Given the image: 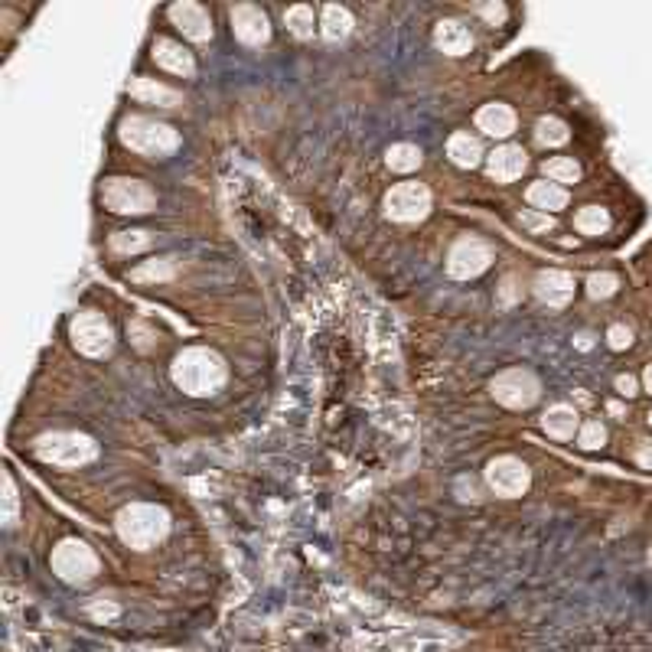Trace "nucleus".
<instances>
[{
	"mask_svg": "<svg viewBox=\"0 0 652 652\" xmlns=\"http://www.w3.org/2000/svg\"><path fill=\"white\" fill-rule=\"evenodd\" d=\"M352 33V14L346 7H340V4H330V7H323V36L330 43H340L346 40Z\"/></svg>",
	"mask_w": 652,
	"mask_h": 652,
	"instance_id": "obj_23",
	"label": "nucleus"
},
{
	"mask_svg": "<svg viewBox=\"0 0 652 652\" xmlns=\"http://www.w3.org/2000/svg\"><path fill=\"white\" fill-rule=\"evenodd\" d=\"M447 157L456 163V167L473 170V167L483 160V147H480V140L470 138L466 130H460V134H454V138L447 140Z\"/></svg>",
	"mask_w": 652,
	"mask_h": 652,
	"instance_id": "obj_21",
	"label": "nucleus"
},
{
	"mask_svg": "<svg viewBox=\"0 0 652 652\" xmlns=\"http://www.w3.org/2000/svg\"><path fill=\"white\" fill-rule=\"evenodd\" d=\"M525 167H529V154H525L519 144L496 147L486 163L489 177L496 179V183H513V179H519L522 173H525Z\"/></svg>",
	"mask_w": 652,
	"mask_h": 652,
	"instance_id": "obj_13",
	"label": "nucleus"
},
{
	"mask_svg": "<svg viewBox=\"0 0 652 652\" xmlns=\"http://www.w3.org/2000/svg\"><path fill=\"white\" fill-rule=\"evenodd\" d=\"M173 382L187 395H212L225 385V362L212 350H183L173 359Z\"/></svg>",
	"mask_w": 652,
	"mask_h": 652,
	"instance_id": "obj_1",
	"label": "nucleus"
},
{
	"mask_svg": "<svg viewBox=\"0 0 652 652\" xmlns=\"http://www.w3.org/2000/svg\"><path fill=\"white\" fill-rule=\"evenodd\" d=\"M649 424H652V415H649Z\"/></svg>",
	"mask_w": 652,
	"mask_h": 652,
	"instance_id": "obj_40",
	"label": "nucleus"
},
{
	"mask_svg": "<svg viewBox=\"0 0 652 652\" xmlns=\"http://www.w3.org/2000/svg\"><path fill=\"white\" fill-rule=\"evenodd\" d=\"M574 228H578L580 235H603V232L610 228V216H607V209H600V206H584V209L574 216Z\"/></svg>",
	"mask_w": 652,
	"mask_h": 652,
	"instance_id": "obj_25",
	"label": "nucleus"
},
{
	"mask_svg": "<svg viewBox=\"0 0 652 652\" xmlns=\"http://www.w3.org/2000/svg\"><path fill=\"white\" fill-rule=\"evenodd\" d=\"M154 59H157V65H163V69L173 72V75H193L196 72L193 56H189L187 49L179 46V43H173V40H157L154 43Z\"/></svg>",
	"mask_w": 652,
	"mask_h": 652,
	"instance_id": "obj_18",
	"label": "nucleus"
},
{
	"mask_svg": "<svg viewBox=\"0 0 652 652\" xmlns=\"http://www.w3.org/2000/svg\"><path fill=\"white\" fill-rule=\"evenodd\" d=\"M170 20L179 26V30L187 33L189 40L196 43H206L212 36V20L209 14H206L199 4H193V0H183V4H173L170 7Z\"/></svg>",
	"mask_w": 652,
	"mask_h": 652,
	"instance_id": "obj_15",
	"label": "nucleus"
},
{
	"mask_svg": "<svg viewBox=\"0 0 652 652\" xmlns=\"http://www.w3.org/2000/svg\"><path fill=\"white\" fill-rule=\"evenodd\" d=\"M607 342H610V350H627L629 342H633V330L629 326H610L607 330Z\"/></svg>",
	"mask_w": 652,
	"mask_h": 652,
	"instance_id": "obj_34",
	"label": "nucleus"
},
{
	"mask_svg": "<svg viewBox=\"0 0 652 652\" xmlns=\"http://www.w3.org/2000/svg\"><path fill=\"white\" fill-rule=\"evenodd\" d=\"M590 346H594V342H590V336H578V350H590Z\"/></svg>",
	"mask_w": 652,
	"mask_h": 652,
	"instance_id": "obj_38",
	"label": "nucleus"
},
{
	"mask_svg": "<svg viewBox=\"0 0 652 652\" xmlns=\"http://www.w3.org/2000/svg\"><path fill=\"white\" fill-rule=\"evenodd\" d=\"M232 30L242 43L248 46H261V43H268L271 36V26H268V16L261 14L254 4H238L232 10Z\"/></svg>",
	"mask_w": 652,
	"mask_h": 652,
	"instance_id": "obj_12",
	"label": "nucleus"
},
{
	"mask_svg": "<svg viewBox=\"0 0 652 652\" xmlns=\"http://www.w3.org/2000/svg\"><path fill=\"white\" fill-rule=\"evenodd\" d=\"M636 388H639V385H636L633 375H617V391H619V395H627V398H633Z\"/></svg>",
	"mask_w": 652,
	"mask_h": 652,
	"instance_id": "obj_36",
	"label": "nucleus"
},
{
	"mask_svg": "<svg viewBox=\"0 0 652 652\" xmlns=\"http://www.w3.org/2000/svg\"><path fill=\"white\" fill-rule=\"evenodd\" d=\"M53 570H56L62 580H69V584H82V580H89L98 570V558L91 554L89 545L69 538V542H62V545L53 551Z\"/></svg>",
	"mask_w": 652,
	"mask_h": 652,
	"instance_id": "obj_8",
	"label": "nucleus"
},
{
	"mask_svg": "<svg viewBox=\"0 0 652 652\" xmlns=\"http://www.w3.org/2000/svg\"><path fill=\"white\" fill-rule=\"evenodd\" d=\"M121 140L140 157H170L179 147V134L170 124L154 121V118H124L121 121Z\"/></svg>",
	"mask_w": 652,
	"mask_h": 652,
	"instance_id": "obj_3",
	"label": "nucleus"
},
{
	"mask_svg": "<svg viewBox=\"0 0 652 652\" xmlns=\"http://www.w3.org/2000/svg\"><path fill=\"white\" fill-rule=\"evenodd\" d=\"M130 277H134V281H150V277H157V281H167V277H173V264H170V261L147 264V268H138Z\"/></svg>",
	"mask_w": 652,
	"mask_h": 652,
	"instance_id": "obj_32",
	"label": "nucleus"
},
{
	"mask_svg": "<svg viewBox=\"0 0 652 652\" xmlns=\"http://www.w3.org/2000/svg\"><path fill=\"white\" fill-rule=\"evenodd\" d=\"M489 388H493V398H496L499 405L513 408V411H522V408L535 405L542 385H538V379L529 372V369H509V372L496 375Z\"/></svg>",
	"mask_w": 652,
	"mask_h": 652,
	"instance_id": "obj_6",
	"label": "nucleus"
},
{
	"mask_svg": "<svg viewBox=\"0 0 652 652\" xmlns=\"http://www.w3.org/2000/svg\"><path fill=\"white\" fill-rule=\"evenodd\" d=\"M489 261H493V248L480 238H464V242H456L450 248V258H447V271L450 277L456 281H470V277L483 274L489 268Z\"/></svg>",
	"mask_w": 652,
	"mask_h": 652,
	"instance_id": "obj_10",
	"label": "nucleus"
},
{
	"mask_svg": "<svg viewBox=\"0 0 652 652\" xmlns=\"http://www.w3.org/2000/svg\"><path fill=\"white\" fill-rule=\"evenodd\" d=\"M603 440H607V427H603L600 421H590V424H584L580 427V434H578V444L584 450H597V447H603Z\"/></svg>",
	"mask_w": 652,
	"mask_h": 652,
	"instance_id": "obj_31",
	"label": "nucleus"
},
{
	"mask_svg": "<svg viewBox=\"0 0 652 652\" xmlns=\"http://www.w3.org/2000/svg\"><path fill=\"white\" fill-rule=\"evenodd\" d=\"M480 14L486 16V20H489L493 26L503 24V20H505V7H503V4H486V7H480Z\"/></svg>",
	"mask_w": 652,
	"mask_h": 652,
	"instance_id": "obj_35",
	"label": "nucleus"
},
{
	"mask_svg": "<svg viewBox=\"0 0 652 652\" xmlns=\"http://www.w3.org/2000/svg\"><path fill=\"white\" fill-rule=\"evenodd\" d=\"M476 124H480V130H486L489 138H509L515 130V111L509 105H499V101H493V105H483L480 114H476Z\"/></svg>",
	"mask_w": 652,
	"mask_h": 652,
	"instance_id": "obj_17",
	"label": "nucleus"
},
{
	"mask_svg": "<svg viewBox=\"0 0 652 652\" xmlns=\"http://www.w3.org/2000/svg\"><path fill=\"white\" fill-rule=\"evenodd\" d=\"M535 138H538V144H545V147H561V144H568L570 130L561 118H542V121L535 124Z\"/></svg>",
	"mask_w": 652,
	"mask_h": 652,
	"instance_id": "obj_26",
	"label": "nucleus"
},
{
	"mask_svg": "<svg viewBox=\"0 0 652 652\" xmlns=\"http://www.w3.org/2000/svg\"><path fill=\"white\" fill-rule=\"evenodd\" d=\"M128 91H130V98H138V101H144V105H163V108L183 105L179 91L167 89V85H160L157 79H130Z\"/></svg>",
	"mask_w": 652,
	"mask_h": 652,
	"instance_id": "obj_16",
	"label": "nucleus"
},
{
	"mask_svg": "<svg viewBox=\"0 0 652 652\" xmlns=\"http://www.w3.org/2000/svg\"><path fill=\"white\" fill-rule=\"evenodd\" d=\"M486 483L496 496L513 499L529 489L532 476H529V466L522 464V460H515V456H496V460H489L486 466Z\"/></svg>",
	"mask_w": 652,
	"mask_h": 652,
	"instance_id": "obj_9",
	"label": "nucleus"
},
{
	"mask_svg": "<svg viewBox=\"0 0 652 652\" xmlns=\"http://www.w3.org/2000/svg\"><path fill=\"white\" fill-rule=\"evenodd\" d=\"M617 287H619V277L610 274V271H600V274L587 277V293H590L594 301H603V297L617 293Z\"/></svg>",
	"mask_w": 652,
	"mask_h": 652,
	"instance_id": "obj_30",
	"label": "nucleus"
},
{
	"mask_svg": "<svg viewBox=\"0 0 652 652\" xmlns=\"http://www.w3.org/2000/svg\"><path fill=\"white\" fill-rule=\"evenodd\" d=\"M111 326L105 323V317H98V313H79L72 320V342L75 350L85 352V356H105L111 350Z\"/></svg>",
	"mask_w": 652,
	"mask_h": 652,
	"instance_id": "obj_11",
	"label": "nucleus"
},
{
	"mask_svg": "<svg viewBox=\"0 0 652 652\" xmlns=\"http://www.w3.org/2000/svg\"><path fill=\"white\" fill-rule=\"evenodd\" d=\"M111 248L121 254H138L150 248V235L147 232H118V235H111Z\"/></svg>",
	"mask_w": 652,
	"mask_h": 652,
	"instance_id": "obj_28",
	"label": "nucleus"
},
{
	"mask_svg": "<svg viewBox=\"0 0 652 652\" xmlns=\"http://www.w3.org/2000/svg\"><path fill=\"white\" fill-rule=\"evenodd\" d=\"M434 43H437V49H444L447 56H464V53H470L473 36L464 24L444 20V24H437V30H434Z\"/></svg>",
	"mask_w": 652,
	"mask_h": 652,
	"instance_id": "obj_19",
	"label": "nucleus"
},
{
	"mask_svg": "<svg viewBox=\"0 0 652 652\" xmlns=\"http://www.w3.org/2000/svg\"><path fill=\"white\" fill-rule=\"evenodd\" d=\"M525 196H529V203L542 212H558V209L568 206V193H564V187H558V183H545V179L532 183Z\"/></svg>",
	"mask_w": 652,
	"mask_h": 652,
	"instance_id": "obj_22",
	"label": "nucleus"
},
{
	"mask_svg": "<svg viewBox=\"0 0 652 652\" xmlns=\"http://www.w3.org/2000/svg\"><path fill=\"white\" fill-rule=\"evenodd\" d=\"M385 163H388L395 173H411L421 167V150L415 144H391L385 150Z\"/></svg>",
	"mask_w": 652,
	"mask_h": 652,
	"instance_id": "obj_24",
	"label": "nucleus"
},
{
	"mask_svg": "<svg viewBox=\"0 0 652 652\" xmlns=\"http://www.w3.org/2000/svg\"><path fill=\"white\" fill-rule=\"evenodd\" d=\"M114 525H118L121 542L130 548H154L157 542H163V535L170 532L167 513H163L160 505H147V503H134L128 505V509H121Z\"/></svg>",
	"mask_w": 652,
	"mask_h": 652,
	"instance_id": "obj_2",
	"label": "nucleus"
},
{
	"mask_svg": "<svg viewBox=\"0 0 652 652\" xmlns=\"http://www.w3.org/2000/svg\"><path fill=\"white\" fill-rule=\"evenodd\" d=\"M542 427H545L548 437L554 440H570L578 431V411L570 405H554L548 408V415L542 417Z\"/></svg>",
	"mask_w": 652,
	"mask_h": 652,
	"instance_id": "obj_20",
	"label": "nucleus"
},
{
	"mask_svg": "<svg viewBox=\"0 0 652 652\" xmlns=\"http://www.w3.org/2000/svg\"><path fill=\"white\" fill-rule=\"evenodd\" d=\"M36 454L46 464L56 466H82L95 460L98 447L95 440L85 437V434H46V437L36 440Z\"/></svg>",
	"mask_w": 652,
	"mask_h": 652,
	"instance_id": "obj_4",
	"label": "nucleus"
},
{
	"mask_svg": "<svg viewBox=\"0 0 652 652\" xmlns=\"http://www.w3.org/2000/svg\"><path fill=\"white\" fill-rule=\"evenodd\" d=\"M639 464H643L646 470H652V447H649V444H643V447H639Z\"/></svg>",
	"mask_w": 652,
	"mask_h": 652,
	"instance_id": "obj_37",
	"label": "nucleus"
},
{
	"mask_svg": "<svg viewBox=\"0 0 652 652\" xmlns=\"http://www.w3.org/2000/svg\"><path fill=\"white\" fill-rule=\"evenodd\" d=\"M519 222L525 228H532V232H548V228H554V219L548 216V212H522L519 216Z\"/></svg>",
	"mask_w": 652,
	"mask_h": 652,
	"instance_id": "obj_33",
	"label": "nucleus"
},
{
	"mask_svg": "<svg viewBox=\"0 0 652 652\" xmlns=\"http://www.w3.org/2000/svg\"><path fill=\"white\" fill-rule=\"evenodd\" d=\"M643 385H646V391H649V395H652V366L646 369V375H643Z\"/></svg>",
	"mask_w": 652,
	"mask_h": 652,
	"instance_id": "obj_39",
	"label": "nucleus"
},
{
	"mask_svg": "<svg viewBox=\"0 0 652 652\" xmlns=\"http://www.w3.org/2000/svg\"><path fill=\"white\" fill-rule=\"evenodd\" d=\"M101 199L111 212H121V216H140V212H150L157 203L154 189L140 183V179H128V177H114L105 179L101 187Z\"/></svg>",
	"mask_w": 652,
	"mask_h": 652,
	"instance_id": "obj_5",
	"label": "nucleus"
},
{
	"mask_svg": "<svg viewBox=\"0 0 652 652\" xmlns=\"http://www.w3.org/2000/svg\"><path fill=\"white\" fill-rule=\"evenodd\" d=\"M431 212V189L424 183H398L385 196V216L395 222H417Z\"/></svg>",
	"mask_w": 652,
	"mask_h": 652,
	"instance_id": "obj_7",
	"label": "nucleus"
},
{
	"mask_svg": "<svg viewBox=\"0 0 652 652\" xmlns=\"http://www.w3.org/2000/svg\"><path fill=\"white\" fill-rule=\"evenodd\" d=\"M287 26H291L293 36H310L313 33V7H307V4H297V7H291L284 14Z\"/></svg>",
	"mask_w": 652,
	"mask_h": 652,
	"instance_id": "obj_29",
	"label": "nucleus"
},
{
	"mask_svg": "<svg viewBox=\"0 0 652 652\" xmlns=\"http://www.w3.org/2000/svg\"><path fill=\"white\" fill-rule=\"evenodd\" d=\"M535 297L548 307H564V303L574 297V277L568 271H542L535 277Z\"/></svg>",
	"mask_w": 652,
	"mask_h": 652,
	"instance_id": "obj_14",
	"label": "nucleus"
},
{
	"mask_svg": "<svg viewBox=\"0 0 652 652\" xmlns=\"http://www.w3.org/2000/svg\"><path fill=\"white\" fill-rule=\"evenodd\" d=\"M542 170L551 183H578L580 179V167L570 157H551V160H545Z\"/></svg>",
	"mask_w": 652,
	"mask_h": 652,
	"instance_id": "obj_27",
	"label": "nucleus"
}]
</instances>
